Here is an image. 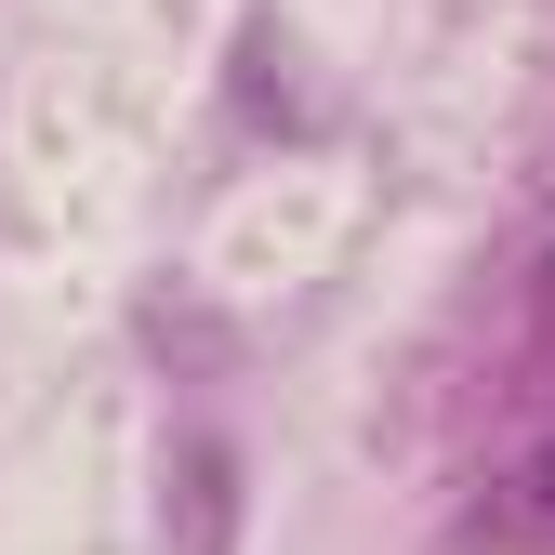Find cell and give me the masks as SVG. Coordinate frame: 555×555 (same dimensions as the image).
Instances as JSON below:
<instances>
[{"label": "cell", "instance_id": "6da1fadb", "mask_svg": "<svg viewBox=\"0 0 555 555\" xmlns=\"http://www.w3.org/2000/svg\"><path fill=\"white\" fill-rule=\"evenodd\" d=\"M490 529H503V542H542V555H555V437H542V450H529V463L503 476V490H490Z\"/></svg>", "mask_w": 555, "mask_h": 555}]
</instances>
